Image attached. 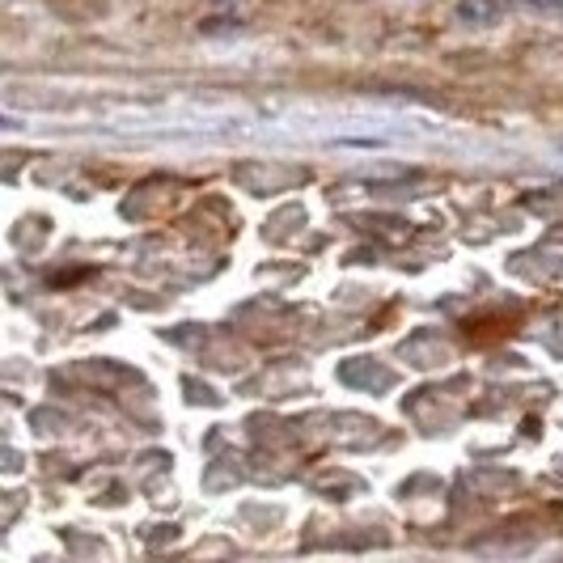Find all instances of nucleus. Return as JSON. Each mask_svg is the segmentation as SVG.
I'll use <instances>...</instances> for the list:
<instances>
[{
    "mask_svg": "<svg viewBox=\"0 0 563 563\" xmlns=\"http://www.w3.org/2000/svg\"><path fill=\"white\" fill-rule=\"evenodd\" d=\"M505 0H457V18L471 22V26H492L500 18Z\"/></svg>",
    "mask_w": 563,
    "mask_h": 563,
    "instance_id": "2",
    "label": "nucleus"
},
{
    "mask_svg": "<svg viewBox=\"0 0 563 563\" xmlns=\"http://www.w3.org/2000/svg\"><path fill=\"white\" fill-rule=\"evenodd\" d=\"M521 9H530V13H551V18H560L563 13V0H517Z\"/></svg>",
    "mask_w": 563,
    "mask_h": 563,
    "instance_id": "3",
    "label": "nucleus"
},
{
    "mask_svg": "<svg viewBox=\"0 0 563 563\" xmlns=\"http://www.w3.org/2000/svg\"><path fill=\"white\" fill-rule=\"evenodd\" d=\"M339 382H347L356 390H390L395 386V373L386 365H373L365 356H356V361H343L339 365Z\"/></svg>",
    "mask_w": 563,
    "mask_h": 563,
    "instance_id": "1",
    "label": "nucleus"
}]
</instances>
